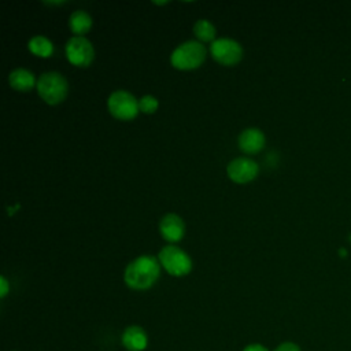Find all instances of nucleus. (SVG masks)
Listing matches in <instances>:
<instances>
[{
	"label": "nucleus",
	"mask_w": 351,
	"mask_h": 351,
	"mask_svg": "<svg viewBox=\"0 0 351 351\" xmlns=\"http://www.w3.org/2000/svg\"><path fill=\"white\" fill-rule=\"evenodd\" d=\"M160 274V263L154 255H140L133 259L125 269V284L134 291L151 288Z\"/></svg>",
	"instance_id": "f257e3e1"
},
{
	"label": "nucleus",
	"mask_w": 351,
	"mask_h": 351,
	"mask_svg": "<svg viewBox=\"0 0 351 351\" xmlns=\"http://www.w3.org/2000/svg\"><path fill=\"white\" fill-rule=\"evenodd\" d=\"M206 53V47L200 41H184L173 49L170 55V63L174 69L178 70H193L204 62Z\"/></svg>",
	"instance_id": "f03ea898"
},
{
	"label": "nucleus",
	"mask_w": 351,
	"mask_h": 351,
	"mask_svg": "<svg viewBox=\"0 0 351 351\" xmlns=\"http://www.w3.org/2000/svg\"><path fill=\"white\" fill-rule=\"evenodd\" d=\"M40 97L48 104H58L64 100L67 95V81L58 71L43 73L36 84Z\"/></svg>",
	"instance_id": "7ed1b4c3"
},
{
	"label": "nucleus",
	"mask_w": 351,
	"mask_h": 351,
	"mask_svg": "<svg viewBox=\"0 0 351 351\" xmlns=\"http://www.w3.org/2000/svg\"><path fill=\"white\" fill-rule=\"evenodd\" d=\"M158 259L165 270L174 277L186 276L192 270V261L189 255L174 244H167L162 247Z\"/></svg>",
	"instance_id": "20e7f679"
},
{
	"label": "nucleus",
	"mask_w": 351,
	"mask_h": 351,
	"mask_svg": "<svg viewBox=\"0 0 351 351\" xmlns=\"http://www.w3.org/2000/svg\"><path fill=\"white\" fill-rule=\"evenodd\" d=\"M107 108L114 118L121 121H130L140 111L138 100L130 92L123 89L114 90L108 96Z\"/></svg>",
	"instance_id": "39448f33"
},
{
	"label": "nucleus",
	"mask_w": 351,
	"mask_h": 351,
	"mask_svg": "<svg viewBox=\"0 0 351 351\" xmlns=\"http://www.w3.org/2000/svg\"><path fill=\"white\" fill-rule=\"evenodd\" d=\"M210 53L218 63L223 66H233L241 60L243 48L230 37H219L210 44Z\"/></svg>",
	"instance_id": "423d86ee"
},
{
	"label": "nucleus",
	"mask_w": 351,
	"mask_h": 351,
	"mask_svg": "<svg viewBox=\"0 0 351 351\" xmlns=\"http://www.w3.org/2000/svg\"><path fill=\"white\" fill-rule=\"evenodd\" d=\"M67 60L78 67H86L95 58V49L92 43L84 36H73L69 38L64 47Z\"/></svg>",
	"instance_id": "0eeeda50"
},
{
	"label": "nucleus",
	"mask_w": 351,
	"mask_h": 351,
	"mask_svg": "<svg viewBox=\"0 0 351 351\" xmlns=\"http://www.w3.org/2000/svg\"><path fill=\"white\" fill-rule=\"evenodd\" d=\"M228 177L237 184H245L252 181L258 173H259V166L255 160L247 156H239L234 158L228 163L226 167Z\"/></svg>",
	"instance_id": "6e6552de"
},
{
	"label": "nucleus",
	"mask_w": 351,
	"mask_h": 351,
	"mask_svg": "<svg viewBox=\"0 0 351 351\" xmlns=\"http://www.w3.org/2000/svg\"><path fill=\"white\" fill-rule=\"evenodd\" d=\"M159 232L166 241H169L170 244H174L184 237L185 223L180 215L174 213H169L162 217L159 222Z\"/></svg>",
	"instance_id": "1a4fd4ad"
},
{
	"label": "nucleus",
	"mask_w": 351,
	"mask_h": 351,
	"mask_svg": "<svg viewBox=\"0 0 351 351\" xmlns=\"http://www.w3.org/2000/svg\"><path fill=\"white\" fill-rule=\"evenodd\" d=\"M265 134L258 128H247L244 129L237 138L239 148L244 154H258L265 147Z\"/></svg>",
	"instance_id": "9d476101"
},
{
	"label": "nucleus",
	"mask_w": 351,
	"mask_h": 351,
	"mask_svg": "<svg viewBox=\"0 0 351 351\" xmlns=\"http://www.w3.org/2000/svg\"><path fill=\"white\" fill-rule=\"evenodd\" d=\"M121 343L128 351H143L148 346V335L138 325H129L121 335Z\"/></svg>",
	"instance_id": "9b49d317"
},
{
	"label": "nucleus",
	"mask_w": 351,
	"mask_h": 351,
	"mask_svg": "<svg viewBox=\"0 0 351 351\" xmlns=\"http://www.w3.org/2000/svg\"><path fill=\"white\" fill-rule=\"evenodd\" d=\"M8 84L15 90L26 92L30 90L37 82L34 74L30 70L25 67H16L8 74Z\"/></svg>",
	"instance_id": "f8f14e48"
},
{
	"label": "nucleus",
	"mask_w": 351,
	"mask_h": 351,
	"mask_svg": "<svg viewBox=\"0 0 351 351\" xmlns=\"http://www.w3.org/2000/svg\"><path fill=\"white\" fill-rule=\"evenodd\" d=\"M69 27L74 36H82L92 27V16L84 10L73 11L69 18Z\"/></svg>",
	"instance_id": "ddd939ff"
},
{
	"label": "nucleus",
	"mask_w": 351,
	"mask_h": 351,
	"mask_svg": "<svg viewBox=\"0 0 351 351\" xmlns=\"http://www.w3.org/2000/svg\"><path fill=\"white\" fill-rule=\"evenodd\" d=\"M27 48L33 55H36L38 58H49L53 52L52 41L49 38H47L45 36H41V34L33 36L27 41Z\"/></svg>",
	"instance_id": "4468645a"
},
{
	"label": "nucleus",
	"mask_w": 351,
	"mask_h": 351,
	"mask_svg": "<svg viewBox=\"0 0 351 351\" xmlns=\"http://www.w3.org/2000/svg\"><path fill=\"white\" fill-rule=\"evenodd\" d=\"M193 33L200 41H214L215 26L208 19H199L193 25Z\"/></svg>",
	"instance_id": "2eb2a0df"
},
{
	"label": "nucleus",
	"mask_w": 351,
	"mask_h": 351,
	"mask_svg": "<svg viewBox=\"0 0 351 351\" xmlns=\"http://www.w3.org/2000/svg\"><path fill=\"white\" fill-rule=\"evenodd\" d=\"M159 107V101L152 95H144L141 99H138V108L144 114H154Z\"/></svg>",
	"instance_id": "dca6fc26"
},
{
	"label": "nucleus",
	"mask_w": 351,
	"mask_h": 351,
	"mask_svg": "<svg viewBox=\"0 0 351 351\" xmlns=\"http://www.w3.org/2000/svg\"><path fill=\"white\" fill-rule=\"evenodd\" d=\"M273 351H302L300 347L293 341H284L278 344Z\"/></svg>",
	"instance_id": "f3484780"
},
{
	"label": "nucleus",
	"mask_w": 351,
	"mask_h": 351,
	"mask_svg": "<svg viewBox=\"0 0 351 351\" xmlns=\"http://www.w3.org/2000/svg\"><path fill=\"white\" fill-rule=\"evenodd\" d=\"M10 292V284L4 276L0 277V298H5L7 293Z\"/></svg>",
	"instance_id": "a211bd4d"
},
{
	"label": "nucleus",
	"mask_w": 351,
	"mask_h": 351,
	"mask_svg": "<svg viewBox=\"0 0 351 351\" xmlns=\"http://www.w3.org/2000/svg\"><path fill=\"white\" fill-rule=\"evenodd\" d=\"M243 351H269L263 344L261 343H251V344H247Z\"/></svg>",
	"instance_id": "6ab92c4d"
},
{
	"label": "nucleus",
	"mask_w": 351,
	"mask_h": 351,
	"mask_svg": "<svg viewBox=\"0 0 351 351\" xmlns=\"http://www.w3.org/2000/svg\"><path fill=\"white\" fill-rule=\"evenodd\" d=\"M44 4H47V5H62V4H64V1H44Z\"/></svg>",
	"instance_id": "aec40b11"
},
{
	"label": "nucleus",
	"mask_w": 351,
	"mask_h": 351,
	"mask_svg": "<svg viewBox=\"0 0 351 351\" xmlns=\"http://www.w3.org/2000/svg\"><path fill=\"white\" fill-rule=\"evenodd\" d=\"M154 4H158V5H165V4H167V1H154Z\"/></svg>",
	"instance_id": "412c9836"
},
{
	"label": "nucleus",
	"mask_w": 351,
	"mask_h": 351,
	"mask_svg": "<svg viewBox=\"0 0 351 351\" xmlns=\"http://www.w3.org/2000/svg\"><path fill=\"white\" fill-rule=\"evenodd\" d=\"M344 252H346V250H344V248H340V254L344 255Z\"/></svg>",
	"instance_id": "4be33fe9"
},
{
	"label": "nucleus",
	"mask_w": 351,
	"mask_h": 351,
	"mask_svg": "<svg viewBox=\"0 0 351 351\" xmlns=\"http://www.w3.org/2000/svg\"><path fill=\"white\" fill-rule=\"evenodd\" d=\"M350 239H351V234H350Z\"/></svg>",
	"instance_id": "5701e85b"
}]
</instances>
